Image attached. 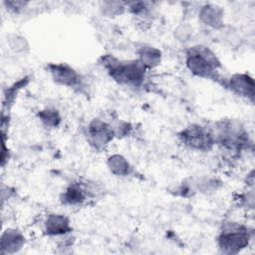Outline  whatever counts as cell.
<instances>
[{"mask_svg":"<svg viewBox=\"0 0 255 255\" xmlns=\"http://www.w3.org/2000/svg\"><path fill=\"white\" fill-rule=\"evenodd\" d=\"M100 10L106 17H118L127 11V3L120 1H105L101 4Z\"/></svg>","mask_w":255,"mask_h":255,"instance_id":"obj_15","label":"cell"},{"mask_svg":"<svg viewBox=\"0 0 255 255\" xmlns=\"http://www.w3.org/2000/svg\"><path fill=\"white\" fill-rule=\"evenodd\" d=\"M225 87L234 95L254 102L255 84L254 79L247 73H235L226 80Z\"/></svg>","mask_w":255,"mask_h":255,"instance_id":"obj_8","label":"cell"},{"mask_svg":"<svg viewBox=\"0 0 255 255\" xmlns=\"http://www.w3.org/2000/svg\"><path fill=\"white\" fill-rule=\"evenodd\" d=\"M198 18L202 24L212 29L219 30L224 26V10L216 4L207 3L201 6Z\"/></svg>","mask_w":255,"mask_h":255,"instance_id":"obj_10","label":"cell"},{"mask_svg":"<svg viewBox=\"0 0 255 255\" xmlns=\"http://www.w3.org/2000/svg\"><path fill=\"white\" fill-rule=\"evenodd\" d=\"M102 60L110 77L119 85L137 88L145 80L146 69L138 59L119 60L113 56H104Z\"/></svg>","mask_w":255,"mask_h":255,"instance_id":"obj_2","label":"cell"},{"mask_svg":"<svg viewBox=\"0 0 255 255\" xmlns=\"http://www.w3.org/2000/svg\"><path fill=\"white\" fill-rule=\"evenodd\" d=\"M39 120L47 128H57L62 121L60 113L56 109H44L38 113Z\"/></svg>","mask_w":255,"mask_h":255,"instance_id":"obj_16","label":"cell"},{"mask_svg":"<svg viewBox=\"0 0 255 255\" xmlns=\"http://www.w3.org/2000/svg\"><path fill=\"white\" fill-rule=\"evenodd\" d=\"M178 137L184 146L195 151H209L215 144L213 130L198 124L185 127L178 133Z\"/></svg>","mask_w":255,"mask_h":255,"instance_id":"obj_5","label":"cell"},{"mask_svg":"<svg viewBox=\"0 0 255 255\" xmlns=\"http://www.w3.org/2000/svg\"><path fill=\"white\" fill-rule=\"evenodd\" d=\"M213 133L215 143H219L228 149H242L250 143L248 131L240 122L235 120L218 122Z\"/></svg>","mask_w":255,"mask_h":255,"instance_id":"obj_4","label":"cell"},{"mask_svg":"<svg viewBox=\"0 0 255 255\" xmlns=\"http://www.w3.org/2000/svg\"><path fill=\"white\" fill-rule=\"evenodd\" d=\"M107 165L111 173L116 176H128L132 171L129 161L122 154L115 153L108 157Z\"/></svg>","mask_w":255,"mask_h":255,"instance_id":"obj_13","label":"cell"},{"mask_svg":"<svg viewBox=\"0 0 255 255\" xmlns=\"http://www.w3.org/2000/svg\"><path fill=\"white\" fill-rule=\"evenodd\" d=\"M185 66L195 77L217 80L222 68L217 55L207 46L195 45L185 52Z\"/></svg>","mask_w":255,"mask_h":255,"instance_id":"obj_1","label":"cell"},{"mask_svg":"<svg viewBox=\"0 0 255 255\" xmlns=\"http://www.w3.org/2000/svg\"><path fill=\"white\" fill-rule=\"evenodd\" d=\"M252 231L238 222H227L217 236V246L224 254H236L249 246Z\"/></svg>","mask_w":255,"mask_h":255,"instance_id":"obj_3","label":"cell"},{"mask_svg":"<svg viewBox=\"0 0 255 255\" xmlns=\"http://www.w3.org/2000/svg\"><path fill=\"white\" fill-rule=\"evenodd\" d=\"M25 245L24 234L16 228H7L1 235V253L13 254L20 251Z\"/></svg>","mask_w":255,"mask_h":255,"instance_id":"obj_11","label":"cell"},{"mask_svg":"<svg viewBox=\"0 0 255 255\" xmlns=\"http://www.w3.org/2000/svg\"><path fill=\"white\" fill-rule=\"evenodd\" d=\"M137 55L138 61L146 70L156 68L161 63V52L155 47L143 46L138 50Z\"/></svg>","mask_w":255,"mask_h":255,"instance_id":"obj_14","label":"cell"},{"mask_svg":"<svg viewBox=\"0 0 255 255\" xmlns=\"http://www.w3.org/2000/svg\"><path fill=\"white\" fill-rule=\"evenodd\" d=\"M72 230L71 221L65 214L51 213L44 220V232L48 236H66Z\"/></svg>","mask_w":255,"mask_h":255,"instance_id":"obj_9","label":"cell"},{"mask_svg":"<svg viewBox=\"0 0 255 255\" xmlns=\"http://www.w3.org/2000/svg\"><path fill=\"white\" fill-rule=\"evenodd\" d=\"M3 3L6 5V7L9 11H12L14 13L20 12L28 4V2H24V1H5Z\"/></svg>","mask_w":255,"mask_h":255,"instance_id":"obj_18","label":"cell"},{"mask_svg":"<svg viewBox=\"0 0 255 255\" xmlns=\"http://www.w3.org/2000/svg\"><path fill=\"white\" fill-rule=\"evenodd\" d=\"M89 197L83 183H72L62 193L60 200L65 205H80Z\"/></svg>","mask_w":255,"mask_h":255,"instance_id":"obj_12","label":"cell"},{"mask_svg":"<svg viewBox=\"0 0 255 255\" xmlns=\"http://www.w3.org/2000/svg\"><path fill=\"white\" fill-rule=\"evenodd\" d=\"M9 44L11 49L16 53L24 52L26 49H28V44L26 42V39L18 35H13L9 39Z\"/></svg>","mask_w":255,"mask_h":255,"instance_id":"obj_17","label":"cell"},{"mask_svg":"<svg viewBox=\"0 0 255 255\" xmlns=\"http://www.w3.org/2000/svg\"><path fill=\"white\" fill-rule=\"evenodd\" d=\"M87 140L96 149H103L116 137L114 127L101 120H92L87 127Z\"/></svg>","mask_w":255,"mask_h":255,"instance_id":"obj_7","label":"cell"},{"mask_svg":"<svg viewBox=\"0 0 255 255\" xmlns=\"http://www.w3.org/2000/svg\"><path fill=\"white\" fill-rule=\"evenodd\" d=\"M48 71L54 83L59 86L73 90H80L83 88L84 81L81 74L68 64L51 63L48 65Z\"/></svg>","mask_w":255,"mask_h":255,"instance_id":"obj_6","label":"cell"}]
</instances>
